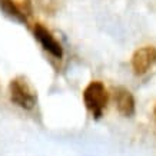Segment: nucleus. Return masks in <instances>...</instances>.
Returning a JSON list of instances; mask_svg holds the SVG:
<instances>
[{"mask_svg": "<svg viewBox=\"0 0 156 156\" xmlns=\"http://www.w3.org/2000/svg\"><path fill=\"white\" fill-rule=\"evenodd\" d=\"M9 95L10 100L16 106L30 110L36 106L37 102V93L34 87L29 83L24 77H14L9 85Z\"/></svg>", "mask_w": 156, "mask_h": 156, "instance_id": "1", "label": "nucleus"}, {"mask_svg": "<svg viewBox=\"0 0 156 156\" xmlns=\"http://www.w3.org/2000/svg\"><path fill=\"white\" fill-rule=\"evenodd\" d=\"M83 102L86 109L96 119L102 118L105 109L108 106V90L99 80L90 82L83 90Z\"/></svg>", "mask_w": 156, "mask_h": 156, "instance_id": "2", "label": "nucleus"}, {"mask_svg": "<svg viewBox=\"0 0 156 156\" xmlns=\"http://www.w3.org/2000/svg\"><path fill=\"white\" fill-rule=\"evenodd\" d=\"M0 9L9 17L19 22H27L32 17V0H0Z\"/></svg>", "mask_w": 156, "mask_h": 156, "instance_id": "3", "label": "nucleus"}, {"mask_svg": "<svg viewBox=\"0 0 156 156\" xmlns=\"http://www.w3.org/2000/svg\"><path fill=\"white\" fill-rule=\"evenodd\" d=\"M156 65V48L143 46L139 48L132 56V69L135 75H145Z\"/></svg>", "mask_w": 156, "mask_h": 156, "instance_id": "4", "label": "nucleus"}, {"mask_svg": "<svg viewBox=\"0 0 156 156\" xmlns=\"http://www.w3.org/2000/svg\"><path fill=\"white\" fill-rule=\"evenodd\" d=\"M33 34H34V37H36V40L40 43V46L46 52L50 53L52 56H55L56 59H60L63 56L62 44L57 42V39L53 36V33L46 26H43L42 23H34Z\"/></svg>", "mask_w": 156, "mask_h": 156, "instance_id": "5", "label": "nucleus"}, {"mask_svg": "<svg viewBox=\"0 0 156 156\" xmlns=\"http://www.w3.org/2000/svg\"><path fill=\"white\" fill-rule=\"evenodd\" d=\"M115 100H116V108H118L119 113L123 116H133L135 115V98L133 95L125 87H119L116 90V95H115Z\"/></svg>", "mask_w": 156, "mask_h": 156, "instance_id": "6", "label": "nucleus"}, {"mask_svg": "<svg viewBox=\"0 0 156 156\" xmlns=\"http://www.w3.org/2000/svg\"><path fill=\"white\" fill-rule=\"evenodd\" d=\"M155 116H156V106H155Z\"/></svg>", "mask_w": 156, "mask_h": 156, "instance_id": "7", "label": "nucleus"}]
</instances>
